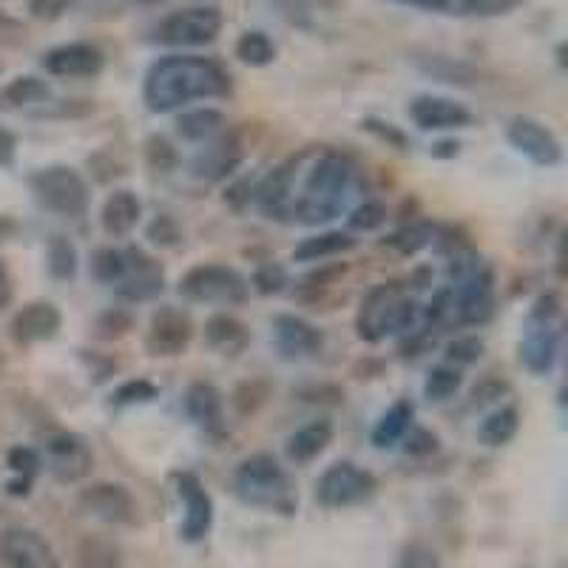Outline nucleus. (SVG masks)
I'll list each match as a JSON object with an SVG mask.
<instances>
[{
    "label": "nucleus",
    "mask_w": 568,
    "mask_h": 568,
    "mask_svg": "<svg viewBox=\"0 0 568 568\" xmlns=\"http://www.w3.org/2000/svg\"><path fill=\"white\" fill-rule=\"evenodd\" d=\"M231 94V74L216 60L196 54H169L151 63L142 83V100L154 114H169L196 100Z\"/></svg>",
    "instance_id": "1"
},
{
    "label": "nucleus",
    "mask_w": 568,
    "mask_h": 568,
    "mask_svg": "<svg viewBox=\"0 0 568 568\" xmlns=\"http://www.w3.org/2000/svg\"><path fill=\"white\" fill-rule=\"evenodd\" d=\"M353 180L355 169L347 156L324 154L304 180L302 194H298V200H293L291 213H296L298 220L307 222V225L336 220L347 205Z\"/></svg>",
    "instance_id": "2"
},
{
    "label": "nucleus",
    "mask_w": 568,
    "mask_h": 568,
    "mask_svg": "<svg viewBox=\"0 0 568 568\" xmlns=\"http://www.w3.org/2000/svg\"><path fill=\"white\" fill-rule=\"evenodd\" d=\"M233 486L245 504L258 506V509H271L278 515L296 511V486L284 466H278V460H273L271 455H253V458L242 460L233 475Z\"/></svg>",
    "instance_id": "3"
},
{
    "label": "nucleus",
    "mask_w": 568,
    "mask_h": 568,
    "mask_svg": "<svg viewBox=\"0 0 568 568\" xmlns=\"http://www.w3.org/2000/svg\"><path fill=\"white\" fill-rule=\"evenodd\" d=\"M415 318H418V304L404 284H378L358 311V336L367 342H382L395 333H407Z\"/></svg>",
    "instance_id": "4"
},
{
    "label": "nucleus",
    "mask_w": 568,
    "mask_h": 568,
    "mask_svg": "<svg viewBox=\"0 0 568 568\" xmlns=\"http://www.w3.org/2000/svg\"><path fill=\"white\" fill-rule=\"evenodd\" d=\"M32 191L43 207L52 213L78 220L89 211V185L83 176L69 165H52L32 176Z\"/></svg>",
    "instance_id": "5"
},
{
    "label": "nucleus",
    "mask_w": 568,
    "mask_h": 568,
    "mask_svg": "<svg viewBox=\"0 0 568 568\" xmlns=\"http://www.w3.org/2000/svg\"><path fill=\"white\" fill-rule=\"evenodd\" d=\"M557 316H560V307H557L555 296H542L535 304V313H531L529 327H526V338L520 344V358L535 375L551 373L557 362V353H560Z\"/></svg>",
    "instance_id": "6"
},
{
    "label": "nucleus",
    "mask_w": 568,
    "mask_h": 568,
    "mask_svg": "<svg viewBox=\"0 0 568 568\" xmlns=\"http://www.w3.org/2000/svg\"><path fill=\"white\" fill-rule=\"evenodd\" d=\"M222 23L225 18L216 7L176 9L156 27V40L171 49H200L220 38Z\"/></svg>",
    "instance_id": "7"
},
{
    "label": "nucleus",
    "mask_w": 568,
    "mask_h": 568,
    "mask_svg": "<svg viewBox=\"0 0 568 568\" xmlns=\"http://www.w3.org/2000/svg\"><path fill=\"white\" fill-rule=\"evenodd\" d=\"M180 293L191 302L240 304L247 298V282L233 267L200 265L182 276Z\"/></svg>",
    "instance_id": "8"
},
{
    "label": "nucleus",
    "mask_w": 568,
    "mask_h": 568,
    "mask_svg": "<svg viewBox=\"0 0 568 568\" xmlns=\"http://www.w3.org/2000/svg\"><path fill=\"white\" fill-rule=\"evenodd\" d=\"M375 478L367 469H358L349 460L333 464L318 480L316 497L318 504L327 509H347V506L364 504L367 497H373Z\"/></svg>",
    "instance_id": "9"
},
{
    "label": "nucleus",
    "mask_w": 568,
    "mask_h": 568,
    "mask_svg": "<svg viewBox=\"0 0 568 568\" xmlns=\"http://www.w3.org/2000/svg\"><path fill=\"white\" fill-rule=\"evenodd\" d=\"M43 460L54 480H60V484H78L91 471L94 455H91L89 444L80 435L54 433L45 438Z\"/></svg>",
    "instance_id": "10"
},
{
    "label": "nucleus",
    "mask_w": 568,
    "mask_h": 568,
    "mask_svg": "<svg viewBox=\"0 0 568 568\" xmlns=\"http://www.w3.org/2000/svg\"><path fill=\"white\" fill-rule=\"evenodd\" d=\"M0 568H60V560L43 535L9 526L0 531Z\"/></svg>",
    "instance_id": "11"
},
{
    "label": "nucleus",
    "mask_w": 568,
    "mask_h": 568,
    "mask_svg": "<svg viewBox=\"0 0 568 568\" xmlns=\"http://www.w3.org/2000/svg\"><path fill=\"white\" fill-rule=\"evenodd\" d=\"M194 338V322L180 307H160L149 324L145 347L151 355H180Z\"/></svg>",
    "instance_id": "12"
},
{
    "label": "nucleus",
    "mask_w": 568,
    "mask_h": 568,
    "mask_svg": "<svg viewBox=\"0 0 568 568\" xmlns=\"http://www.w3.org/2000/svg\"><path fill=\"white\" fill-rule=\"evenodd\" d=\"M509 142L524 156H529L535 165H557L562 156L560 140L551 134V129H546L542 123L531 120V116H515L509 123Z\"/></svg>",
    "instance_id": "13"
},
{
    "label": "nucleus",
    "mask_w": 568,
    "mask_h": 568,
    "mask_svg": "<svg viewBox=\"0 0 568 568\" xmlns=\"http://www.w3.org/2000/svg\"><path fill=\"white\" fill-rule=\"evenodd\" d=\"M80 506L103 524L129 526L136 520L134 497L129 495V489L116 484H94L83 489L80 491Z\"/></svg>",
    "instance_id": "14"
},
{
    "label": "nucleus",
    "mask_w": 568,
    "mask_h": 568,
    "mask_svg": "<svg viewBox=\"0 0 568 568\" xmlns=\"http://www.w3.org/2000/svg\"><path fill=\"white\" fill-rule=\"evenodd\" d=\"M176 495L185 504V520H182V535L185 540H202V537L211 531L213 524V504L211 495L205 491L202 480L191 471H182L176 475Z\"/></svg>",
    "instance_id": "15"
},
{
    "label": "nucleus",
    "mask_w": 568,
    "mask_h": 568,
    "mask_svg": "<svg viewBox=\"0 0 568 568\" xmlns=\"http://www.w3.org/2000/svg\"><path fill=\"white\" fill-rule=\"evenodd\" d=\"M43 69L52 78H94L103 69V52L91 43H65L43 54Z\"/></svg>",
    "instance_id": "16"
},
{
    "label": "nucleus",
    "mask_w": 568,
    "mask_h": 568,
    "mask_svg": "<svg viewBox=\"0 0 568 568\" xmlns=\"http://www.w3.org/2000/svg\"><path fill=\"white\" fill-rule=\"evenodd\" d=\"M409 116L424 131L464 129V125L471 123V114L466 105L455 103L449 98H435V94H420V98H415L409 103Z\"/></svg>",
    "instance_id": "17"
},
{
    "label": "nucleus",
    "mask_w": 568,
    "mask_h": 568,
    "mask_svg": "<svg viewBox=\"0 0 568 568\" xmlns=\"http://www.w3.org/2000/svg\"><path fill=\"white\" fill-rule=\"evenodd\" d=\"M491 304H495V293H491V276L486 271L469 273V276L458 284V291H453L455 322H486V318L491 316Z\"/></svg>",
    "instance_id": "18"
},
{
    "label": "nucleus",
    "mask_w": 568,
    "mask_h": 568,
    "mask_svg": "<svg viewBox=\"0 0 568 568\" xmlns=\"http://www.w3.org/2000/svg\"><path fill=\"white\" fill-rule=\"evenodd\" d=\"M162 291V267L140 251H125V271L116 282V293L129 302H145Z\"/></svg>",
    "instance_id": "19"
},
{
    "label": "nucleus",
    "mask_w": 568,
    "mask_h": 568,
    "mask_svg": "<svg viewBox=\"0 0 568 568\" xmlns=\"http://www.w3.org/2000/svg\"><path fill=\"white\" fill-rule=\"evenodd\" d=\"M273 333H276V347L284 358L291 362H304V358H313V355L322 353L324 338L311 322H304L298 316H278L273 324Z\"/></svg>",
    "instance_id": "20"
},
{
    "label": "nucleus",
    "mask_w": 568,
    "mask_h": 568,
    "mask_svg": "<svg viewBox=\"0 0 568 568\" xmlns=\"http://www.w3.org/2000/svg\"><path fill=\"white\" fill-rule=\"evenodd\" d=\"M60 324L63 316L52 302H32L14 316L12 333L20 344H38L58 336Z\"/></svg>",
    "instance_id": "21"
},
{
    "label": "nucleus",
    "mask_w": 568,
    "mask_h": 568,
    "mask_svg": "<svg viewBox=\"0 0 568 568\" xmlns=\"http://www.w3.org/2000/svg\"><path fill=\"white\" fill-rule=\"evenodd\" d=\"M185 409L196 426L205 433H220L222 429V395L213 384H194L185 395Z\"/></svg>",
    "instance_id": "22"
},
{
    "label": "nucleus",
    "mask_w": 568,
    "mask_h": 568,
    "mask_svg": "<svg viewBox=\"0 0 568 568\" xmlns=\"http://www.w3.org/2000/svg\"><path fill=\"white\" fill-rule=\"evenodd\" d=\"M142 216V205L140 200H136V194H131V191H114V194L105 200L103 205V231L109 233V236H125V233H131L136 227V222H140Z\"/></svg>",
    "instance_id": "23"
},
{
    "label": "nucleus",
    "mask_w": 568,
    "mask_h": 568,
    "mask_svg": "<svg viewBox=\"0 0 568 568\" xmlns=\"http://www.w3.org/2000/svg\"><path fill=\"white\" fill-rule=\"evenodd\" d=\"M333 440V426L329 420H313V424L302 426L298 433H293L287 438V458L293 464H311L313 458L327 449V444Z\"/></svg>",
    "instance_id": "24"
},
{
    "label": "nucleus",
    "mask_w": 568,
    "mask_h": 568,
    "mask_svg": "<svg viewBox=\"0 0 568 568\" xmlns=\"http://www.w3.org/2000/svg\"><path fill=\"white\" fill-rule=\"evenodd\" d=\"M205 342L220 353L236 355L247 347V327L240 318L220 313L205 324Z\"/></svg>",
    "instance_id": "25"
},
{
    "label": "nucleus",
    "mask_w": 568,
    "mask_h": 568,
    "mask_svg": "<svg viewBox=\"0 0 568 568\" xmlns=\"http://www.w3.org/2000/svg\"><path fill=\"white\" fill-rule=\"evenodd\" d=\"M413 404H409V400H398V404H395L393 409H387L384 418L375 424L373 444L378 446V449H389V446H395L398 440H404L407 429L413 426Z\"/></svg>",
    "instance_id": "26"
},
{
    "label": "nucleus",
    "mask_w": 568,
    "mask_h": 568,
    "mask_svg": "<svg viewBox=\"0 0 568 568\" xmlns=\"http://www.w3.org/2000/svg\"><path fill=\"white\" fill-rule=\"evenodd\" d=\"M291 191H293L291 171L276 169L265 182H262V185H258L256 191L258 205H262V211L265 213H271V216H282V213L291 211V202H293Z\"/></svg>",
    "instance_id": "27"
},
{
    "label": "nucleus",
    "mask_w": 568,
    "mask_h": 568,
    "mask_svg": "<svg viewBox=\"0 0 568 568\" xmlns=\"http://www.w3.org/2000/svg\"><path fill=\"white\" fill-rule=\"evenodd\" d=\"M355 240L349 233H322V236H311V240H304L302 245L296 247L293 258L298 262H318V258H329V256H338L344 251H353Z\"/></svg>",
    "instance_id": "28"
},
{
    "label": "nucleus",
    "mask_w": 568,
    "mask_h": 568,
    "mask_svg": "<svg viewBox=\"0 0 568 568\" xmlns=\"http://www.w3.org/2000/svg\"><path fill=\"white\" fill-rule=\"evenodd\" d=\"M180 134L191 142H205L211 136L220 134L225 129V114L216 109H196L187 111V114L180 116V123H176Z\"/></svg>",
    "instance_id": "29"
},
{
    "label": "nucleus",
    "mask_w": 568,
    "mask_h": 568,
    "mask_svg": "<svg viewBox=\"0 0 568 568\" xmlns=\"http://www.w3.org/2000/svg\"><path fill=\"white\" fill-rule=\"evenodd\" d=\"M236 58L245 65L262 69V65H271L273 60H276V43H273L271 34L262 32V29H247V32L240 34V40H236Z\"/></svg>",
    "instance_id": "30"
},
{
    "label": "nucleus",
    "mask_w": 568,
    "mask_h": 568,
    "mask_svg": "<svg viewBox=\"0 0 568 568\" xmlns=\"http://www.w3.org/2000/svg\"><path fill=\"white\" fill-rule=\"evenodd\" d=\"M517 426H520V415H517L515 407L497 409V413H491L489 418L480 424V440H484L486 446H504L515 438Z\"/></svg>",
    "instance_id": "31"
},
{
    "label": "nucleus",
    "mask_w": 568,
    "mask_h": 568,
    "mask_svg": "<svg viewBox=\"0 0 568 568\" xmlns=\"http://www.w3.org/2000/svg\"><path fill=\"white\" fill-rule=\"evenodd\" d=\"M45 100H49V85L38 78H18L3 91V103L9 109H29V105L45 103Z\"/></svg>",
    "instance_id": "32"
},
{
    "label": "nucleus",
    "mask_w": 568,
    "mask_h": 568,
    "mask_svg": "<svg viewBox=\"0 0 568 568\" xmlns=\"http://www.w3.org/2000/svg\"><path fill=\"white\" fill-rule=\"evenodd\" d=\"M236 160H240V151L233 149V145H227V142H216L213 149H207L205 154L196 160V174L202 176H222L225 171H231L233 165H236Z\"/></svg>",
    "instance_id": "33"
},
{
    "label": "nucleus",
    "mask_w": 568,
    "mask_h": 568,
    "mask_svg": "<svg viewBox=\"0 0 568 568\" xmlns=\"http://www.w3.org/2000/svg\"><path fill=\"white\" fill-rule=\"evenodd\" d=\"M460 384H464V375L458 373V367H453V364H444V367H435L433 373H429V378H426V384H424V393H426V398L446 400L458 393Z\"/></svg>",
    "instance_id": "34"
},
{
    "label": "nucleus",
    "mask_w": 568,
    "mask_h": 568,
    "mask_svg": "<svg viewBox=\"0 0 568 568\" xmlns=\"http://www.w3.org/2000/svg\"><path fill=\"white\" fill-rule=\"evenodd\" d=\"M520 0H453L449 14H464V18H495L506 14L517 7Z\"/></svg>",
    "instance_id": "35"
},
{
    "label": "nucleus",
    "mask_w": 568,
    "mask_h": 568,
    "mask_svg": "<svg viewBox=\"0 0 568 568\" xmlns=\"http://www.w3.org/2000/svg\"><path fill=\"white\" fill-rule=\"evenodd\" d=\"M9 466H12V471L18 475V484H12V491H29V484H32L34 471H38L40 466V458L32 453V449H23V446H18V449H12L9 453Z\"/></svg>",
    "instance_id": "36"
},
{
    "label": "nucleus",
    "mask_w": 568,
    "mask_h": 568,
    "mask_svg": "<svg viewBox=\"0 0 568 568\" xmlns=\"http://www.w3.org/2000/svg\"><path fill=\"white\" fill-rule=\"evenodd\" d=\"M125 271V251H114V247H105L94 256V276L105 284H116Z\"/></svg>",
    "instance_id": "37"
},
{
    "label": "nucleus",
    "mask_w": 568,
    "mask_h": 568,
    "mask_svg": "<svg viewBox=\"0 0 568 568\" xmlns=\"http://www.w3.org/2000/svg\"><path fill=\"white\" fill-rule=\"evenodd\" d=\"M49 267L58 278H71L78 271V253L65 240H54L49 247Z\"/></svg>",
    "instance_id": "38"
},
{
    "label": "nucleus",
    "mask_w": 568,
    "mask_h": 568,
    "mask_svg": "<svg viewBox=\"0 0 568 568\" xmlns=\"http://www.w3.org/2000/svg\"><path fill=\"white\" fill-rule=\"evenodd\" d=\"M384 222H387V207H384L382 202H364V205L355 207L353 216H349V227L364 233L382 227Z\"/></svg>",
    "instance_id": "39"
},
{
    "label": "nucleus",
    "mask_w": 568,
    "mask_h": 568,
    "mask_svg": "<svg viewBox=\"0 0 568 568\" xmlns=\"http://www.w3.org/2000/svg\"><path fill=\"white\" fill-rule=\"evenodd\" d=\"M484 353V342L475 336H466V338H455L449 347H446V358L449 364H458V367H466V364H475Z\"/></svg>",
    "instance_id": "40"
},
{
    "label": "nucleus",
    "mask_w": 568,
    "mask_h": 568,
    "mask_svg": "<svg viewBox=\"0 0 568 568\" xmlns=\"http://www.w3.org/2000/svg\"><path fill=\"white\" fill-rule=\"evenodd\" d=\"M429 240H433V227L415 225V227H407V231L395 233L393 240H389V245L398 247L400 253H415L424 245H429Z\"/></svg>",
    "instance_id": "41"
},
{
    "label": "nucleus",
    "mask_w": 568,
    "mask_h": 568,
    "mask_svg": "<svg viewBox=\"0 0 568 568\" xmlns=\"http://www.w3.org/2000/svg\"><path fill=\"white\" fill-rule=\"evenodd\" d=\"M398 568H440V562L429 546H424V542H409L404 555H400Z\"/></svg>",
    "instance_id": "42"
},
{
    "label": "nucleus",
    "mask_w": 568,
    "mask_h": 568,
    "mask_svg": "<svg viewBox=\"0 0 568 568\" xmlns=\"http://www.w3.org/2000/svg\"><path fill=\"white\" fill-rule=\"evenodd\" d=\"M156 389L149 382H129L114 393V404H136V400H151Z\"/></svg>",
    "instance_id": "43"
},
{
    "label": "nucleus",
    "mask_w": 568,
    "mask_h": 568,
    "mask_svg": "<svg viewBox=\"0 0 568 568\" xmlns=\"http://www.w3.org/2000/svg\"><path fill=\"white\" fill-rule=\"evenodd\" d=\"M404 440H407V453L413 455H429L435 453V446H438V438H435L433 433H426V429H413V426L407 429Z\"/></svg>",
    "instance_id": "44"
},
{
    "label": "nucleus",
    "mask_w": 568,
    "mask_h": 568,
    "mask_svg": "<svg viewBox=\"0 0 568 568\" xmlns=\"http://www.w3.org/2000/svg\"><path fill=\"white\" fill-rule=\"evenodd\" d=\"M71 0H29V12L38 20H58Z\"/></svg>",
    "instance_id": "45"
},
{
    "label": "nucleus",
    "mask_w": 568,
    "mask_h": 568,
    "mask_svg": "<svg viewBox=\"0 0 568 568\" xmlns=\"http://www.w3.org/2000/svg\"><path fill=\"white\" fill-rule=\"evenodd\" d=\"M284 284V271L276 265H267L256 273V287L262 293H278Z\"/></svg>",
    "instance_id": "46"
},
{
    "label": "nucleus",
    "mask_w": 568,
    "mask_h": 568,
    "mask_svg": "<svg viewBox=\"0 0 568 568\" xmlns=\"http://www.w3.org/2000/svg\"><path fill=\"white\" fill-rule=\"evenodd\" d=\"M398 7H409V9H420V12H444L449 14V7H453V0H393Z\"/></svg>",
    "instance_id": "47"
},
{
    "label": "nucleus",
    "mask_w": 568,
    "mask_h": 568,
    "mask_svg": "<svg viewBox=\"0 0 568 568\" xmlns=\"http://www.w3.org/2000/svg\"><path fill=\"white\" fill-rule=\"evenodd\" d=\"M14 160V136L0 125V165H9Z\"/></svg>",
    "instance_id": "48"
},
{
    "label": "nucleus",
    "mask_w": 568,
    "mask_h": 568,
    "mask_svg": "<svg viewBox=\"0 0 568 568\" xmlns=\"http://www.w3.org/2000/svg\"><path fill=\"white\" fill-rule=\"evenodd\" d=\"M9 302H12V278H9L7 267L0 265V313L7 311Z\"/></svg>",
    "instance_id": "49"
},
{
    "label": "nucleus",
    "mask_w": 568,
    "mask_h": 568,
    "mask_svg": "<svg viewBox=\"0 0 568 568\" xmlns=\"http://www.w3.org/2000/svg\"><path fill=\"white\" fill-rule=\"evenodd\" d=\"M7 27H12V20L3 18V14H0V32H3V29H7Z\"/></svg>",
    "instance_id": "50"
},
{
    "label": "nucleus",
    "mask_w": 568,
    "mask_h": 568,
    "mask_svg": "<svg viewBox=\"0 0 568 568\" xmlns=\"http://www.w3.org/2000/svg\"><path fill=\"white\" fill-rule=\"evenodd\" d=\"M131 3H160V0H131Z\"/></svg>",
    "instance_id": "51"
}]
</instances>
